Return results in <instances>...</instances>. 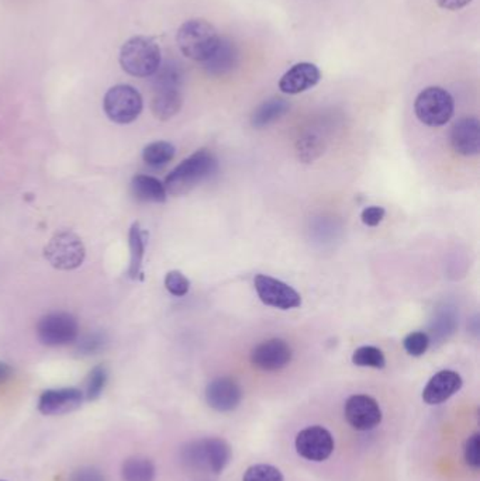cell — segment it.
<instances>
[{
	"instance_id": "obj_5",
	"label": "cell",
	"mask_w": 480,
	"mask_h": 481,
	"mask_svg": "<svg viewBox=\"0 0 480 481\" xmlns=\"http://www.w3.org/2000/svg\"><path fill=\"white\" fill-rule=\"evenodd\" d=\"M454 97L440 86H430L420 92L414 102L417 119L429 127H441L454 116Z\"/></svg>"
},
{
	"instance_id": "obj_38",
	"label": "cell",
	"mask_w": 480,
	"mask_h": 481,
	"mask_svg": "<svg viewBox=\"0 0 480 481\" xmlns=\"http://www.w3.org/2000/svg\"><path fill=\"white\" fill-rule=\"evenodd\" d=\"M0 481H4V480H0Z\"/></svg>"
},
{
	"instance_id": "obj_14",
	"label": "cell",
	"mask_w": 480,
	"mask_h": 481,
	"mask_svg": "<svg viewBox=\"0 0 480 481\" xmlns=\"http://www.w3.org/2000/svg\"><path fill=\"white\" fill-rule=\"evenodd\" d=\"M243 390L237 381L231 378H218L206 387V401L209 407L218 413H230L240 405Z\"/></svg>"
},
{
	"instance_id": "obj_26",
	"label": "cell",
	"mask_w": 480,
	"mask_h": 481,
	"mask_svg": "<svg viewBox=\"0 0 480 481\" xmlns=\"http://www.w3.org/2000/svg\"><path fill=\"white\" fill-rule=\"evenodd\" d=\"M173 156H175V147L166 141L151 142L143 151L144 162L153 168L166 165L173 161Z\"/></svg>"
},
{
	"instance_id": "obj_35",
	"label": "cell",
	"mask_w": 480,
	"mask_h": 481,
	"mask_svg": "<svg viewBox=\"0 0 480 481\" xmlns=\"http://www.w3.org/2000/svg\"><path fill=\"white\" fill-rule=\"evenodd\" d=\"M69 481H106L101 470L94 468H81L72 473Z\"/></svg>"
},
{
	"instance_id": "obj_20",
	"label": "cell",
	"mask_w": 480,
	"mask_h": 481,
	"mask_svg": "<svg viewBox=\"0 0 480 481\" xmlns=\"http://www.w3.org/2000/svg\"><path fill=\"white\" fill-rule=\"evenodd\" d=\"M148 233L141 228L140 224L134 223L129 234V245H130V268L129 278L131 281H144L143 262L146 255Z\"/></svg>"
},
{
	"instance_id": "obj_18",
	"label": "cell",
	"mask_w": 480,
	"mask_h": 481,
	"mask_svg": "<svg viewBox=\"0 0 480 481\" xmlns=\"http://www.w3.org/2000/svg\"><path fill=\"white\" fill-rule=\"evenodd\" d=\"M462 378L457 371L441 370L435 373L422 391V400L430 405H439L461 390Z\"/></svg>"
},
{
	"instance_id": "obj_1",
	"label": "cell",
	"mask_w": 480,
	"mask_h": 481,
	"mask_svg": "<svg viewBox=\"0 0 480 481\" xmlns=\"http://www.w3.org/2000/svg\"><path fill=\"white\" fill-rule=\"evenodd\" d=\"M218 171V161L215 154L209 149H199L166 176L164 186L166 193L183 196L210 179Z\"/></svg>"
},
{
	"instance_id": "obj_19",
	"label": "cell",
	"mask_w": 480,
	"mask_h": 481,
	"mask_svg": "<svg viewBox=\"0 0 480 481\" xmlns=\"http://www.w3.org/2000/svg\"><path fill=\"white\" fill-rule=\"evenodd\" d=\"M183 104L182 89H154L151 111L158 120L173 119L181 111Z\"/></svg>"
},
{
	"instance_id": "obj_37",
	"label": "cell",
	"mask_w": 480,
	"mask_h": 481,
	"mask_svg": "<svg viewBox=\"0 0 480 481\" xmlns=\"http://www.w3.org/2000/svg\"><path fill=\"white\" fill-rule=\"evenodd\" d=\"M13 375V369L7 363L0 362V385H4Z\"/></svg>"
},
{
	"instance_id": "obj_29",
	"label": "cell",
	"mask_w": 480,
	"mask_h": 481,
	"mask_svg": "<svg viewBox=\"0 0 480 481\" xmlns=\"http://www.w3.org/2000/svg\"><path fill=\"white\" fill-rule=\"evenodd\" d=\"M430 343H431V340H430L429 334L422 333V331L410 333L403 341L404 351L414 358L424 355L429 351Z\"/></svg>"
},
{
	"instance_id": "obj_36",
	"label": "cell",
	"mask_w": 480,
	"mask_h": 481,
	"mask_svg": "<svg viewBox=\"0 0 480 481\" xmlns=\"http://www.w3.org/2000/svg\"><path fill=\"white\" fill-rule=\"evenodd\" d=\"M441 9L455 10L464 9L465 6L471 4L472 0H435Z\"/></svg>"
},
{
	"instance_id": "obj_7",
	"label": "cell",
	"mask_w": 480,
	"mask_h": 481,
	"mask_svg": "<svg viewBox=\"0 0 480 481\" xmlns=\"http://www.w3.org/2000/svg\"><path fill=\"white\" fill-rule=\"evenodd\" d=\"M143 97L130 85H116L104 94L103 111L117 124H130L143 111Z\"/></svg>"
},
{
	"instance_id": "obj_32",
	"label": "cell",
	"mask_w": 480,
	"mask_h": 481,
	"mask_svg": "<svg viewBox=\"0 0 480 481\" xmlns=\"http://www.w3.org/2000/svg\"><path fill=\"white\" fill-rule=\"evenodd\" d=\"M165 288L175 298H183L189 293L191 281L183 275L182 272L171 271L165 276Z\"/></svg>"
},
{
	"instance_id": "obj_23",
	"label": "cell",
	"mask_w": 480,
	"mask_h": 481,
	"mask_svg": "<svg viewBox=\"0 0 480 481\" xmlns=\"http://www.w3.org/2000/svg\"><path fill=\"white\" fill-rule=\"evenodd\" d=\"M458 328V313L455 307L445 304L442 307L437 308L430 324V334L432 340L437 343L448 340Z\"/></svg>"
},
{
	"instance_id": "obj_15",
	"label": "cell",
	"mask_w": 480,
	"mask_h": 481,
	"mask_svg": "<svg viewBox=\"0 0 480 481\" xmlns=\"http://www.w3.org/2000/svg\"><path fill=\"white\" fill-rule=\"evenodd\" d=\"M201 64H203L206 74L210 75V76H216V78L226 76L237 68L238 64H240V49L233 40L220 37L215 52Z\"/></svg>"
},
{
	"instance_id": "obj_4",
	"label": "cell",
	"mask_w": 480,
	"mask_h": 481,
	"mask_svg": "<svg viewBox=\"0 0 480 481\" xmlns=\"http://www.w3.org/2000/svg\"><path fill=\"white\" fill-rule=\"evenodd\" d=\"M163 62L161 49L153 39L137 36L124 42L120 51L121 68L136 78H148Z\"/></svg>"
},
{
	"instance_id": "obj_2",
	"label": "cell",
	"mask_w": 480,
	"mask_h": 481,
	"mask_svg": "<svg viewBox=\"0 0 480 481\" xmlns=\"http://www.w3.org/2000/svg\"><path fill=\"white\" fill-rule=\"evenodd\" d=\"M220 36L208 20L191 19L179 27L176 42L186 58L205 62L215 52Z\"/></svg>"
},
{
	"instance_id": "obj_31",
	"label": "cell",
	"mask_w": 480,
	"mask_h": 481,
	"mask_svg": "<svg viewBox=\"0 0 480 481\" xmlns=\"http://www.w3.org/2000/svg\"><path fill=\"white\" fill-rule=\"evenodd\" d=\"M76 343V349L81 355H96L101 352L102 349L106 345V335L102 333H92L88 335L82 336L81 340Z\"/></svg>"
},
{
	"instance_id": "obj_24",
	"label": "cell",
	"mask_w": 480,
	"mask_h": 481,
	"mask_svg": "<svg viewBox=\"0 0 480 481\" xmlns=\"http://www.w3.org/2000/svg\"><path fill=\"white\" fill-rule=\"evenodd\" d=\"M153 76V89H182L185 74L178 62L166 61L164 64L161 62Z\"/></svg>"
},
{
	"instance_id": "obj_25",
	"label": "cell",
	"mask_w": 480,
	"mask_h": 481,
	"mask_svg": "<svg viewBox=\"0 0 480 481\" xmlns=\"http://www.w3.org/2000/svg\"><path fill=\"white\" fill-rule=\"evenodd\" d=\"M124 481H154L156 480V466L146 458L127 459L121 468Z\"/></svg>"
},
{
	"instance_id": "obj_8",
	"label": "cell",
	"mask_w": 480,
	"mask_h": 481,
	"mask_svg": "<svg viewBox=\"0 0 480 481\" xmlns=\"http://www.w3.org/2000/svg\"><path fill=\"white\" fill-rule=\"evenodd\" d=\"M40 343L47 346H64L76 343L79 336L78 320L72 314L49 313L37 324Z\"/></svg>"
},
{
	"instance_id": "obj_10",
	"label": "cell",
	"mask_w": 480,
	"mask_h": 481,
	"mask_svg": "<svg viewBox=\"0 0 480 481\" xmlns=\"http://www.w3.org/2000/svg\"><path fill=\"white\" fill-rule=\"evenodd\" d=\"M296 450L312 462H323L334 450V438L323 426H308L296 436Z\"/></svg>"
},
{
	"instance_id": "obj_6",
	"label": "cell",
	"mask_w": 480,
	"mask_h": 481,
	"mask_svg": "<svg viewBox=\"0 0 480 481\" xmlns=\"http://www.w3.org/2000/svg\"><path fill=\"white\" fill-rule=\"evenodd\" d=\"M44 256L52 268L58 271H74L84 263L86 256L82 239L69 229L58 231L49 239Z\"/></svg>"
},
{
	"instance_id": "obj_21",
	"label": "cell",
	"mask_w": 480,
	"mask_h": 481,
	"mask_svg": "<svg viewBox=\"0 0 480 481\" xmlns=\"http://www.w3.org/2000/svg\"><path fill=\"white\" fill-rule=\"evenodd\" d=\"M131 192L136 199L147 203H164L168 196L163 182L149 174H136L131 181Z\"/></svg>"
},
{
	"instance_id": "obj_33",
	"label": "cell",
	"mask_w": 480,
	"mask_h": 481,
	"mask_svg": "<svg viewBox=\"0 0 480 481\" xmlns=\"http://www.w3.org/2000/svg\"><path fill=\"white\" fill-rule=\"evenodd\" d=\"M465 460L467 466L477 470L480 468V435L475 432L465 443Z\"/></svg>"
},
{
	"instance_id": "obj_28",
	"label": "cell",
	"mask_w": 480,
	"mask_h": 481,
	"mask_svg": "<svg viewBox=\"0 0 480 481\" xmlns=\"http://www.w3.org/2000/svg\"><path fill=\"white\" fill-rule=\"evenodd\" d=\"M352 363L360 368L383 369L387 366V358L379 348L360 346L352 355Z\"/></svg>"
},
{
	"instance_id": "obj_13",
	"label": "cell",
	"mask_w": 480,
	"mask_h": 481,
	"mask_svg": "<svg viewBox=\"0 0 480 481\" xmlns=\"http://www.w3.org/2000/svg\"><path fill=\"white\" fill-rule=\"evenodd\" d=\"M84 393L76 387L49 388L40 396L39 411L44 415H64L78 410Z\"/></svg>"
},
{
	"instance_id": "obj_16",
	"label": "cell",
	"mask_w": 480,
	"mask_h": 481,
	"mask_svg": "<svg viewBox=\"0 0 480 481\" xmlns=\"http://www.w3.org/2000/svg\"><path fill=\"white\" fill-rule=\"evenodd\" d=\"M451 146L459 156H479L480 121L476 117H464L454 124L451 129Z\"/></svg>"
},
{
	"instance_id": "obj_34",
	"label": "cell",
	"mask_w": 480,
	"mask_h": 481,
	"mask_svg": "<svg viewBox=\"0 0 480 481\" xmlns=\"http://www.w3.org/2000/svg\"><path fill=\"white\" fill-rule=\"evenodd\" d=\"M385 209L380 206H370L367 207L362 214H360V218H362V223L368 227H377L382 223L383 218H385Z\"/></svg>"
},
{
	"instance_id": "obj_17",
	"label": "cell",
	"mask_w": 480,
	"mask_h": 481,
	"mask_svg": "<svg viewBox=\"0 0 480 481\" xmlns=\"http://www.w3.org/2000/svg\"><path fill=\"white\" fill-rule=\"evenodd\" d=\"M322 79V72L310 62L293 65L280 81V92L286 94H298L312 89Z\"/></svg>"
},
{
	"instance_id": "obj_9",
	"label": "cell",
	"mask_w": 480,
	"mask_h": 481,
	"mask_svg": "<svg viewBox=\"0 0 480 481\" xmlns=\"http://www.w3.org/2000/svg\"><path fill=\"white\" fill-rule=\"evenodd\" d=\"M253 286L258 298L265 306L280 308V310H293L302 306L300 294L285 281L271 278L266 275H257L253 279Z\"/></svg>"
},
{
	"instance_id": "obj_11",
	"label": "cell",
	"mask_w": 480,
	"mask_h": 481,
	"mask_svg": "<svg viewBox=\"0 0 480 481\" xmlns=\"http://www.w3.org/2000/svg\"><path fill=\"white\" fill-rule=\"evenodd\" d=\"M345 420L354 430L372 431L382 421V410L375 398L357 395L348 398L344 407Z\"/></svg>"
},
{
	"instance_id": "obj_12",
	"label": "cell",
	"mask_w": 480,
	"mask_h": 481,
	"mask_svg": "<svg viewBox=\"0 0 480 481\" xmlns=\"http://www.w3.org/2000/svg\"><path fill=\"white\" fill-rule=\"evenodd\" d=\"M293 351L289 343L280 338L263 341L251 352V363L263 371H276L289 365Z\"/></svg>"
},
{
	"instance_id": "obj_27",
	"label": "cell",
	"mask_w": 480,
	"mask_h": 481,
	"mask_svg": "<svg viewBox=\"0 0 480 481\" xmlns=\"http://www.w3.org/2000/svg\"><path fill=\"white\" fill-rule=\"evenodd\" d=\"M109 370L104 365L94 366L89 371L86 383H84V396L88 401L98 400L103 393L104 387L108 385Z\"/></svg>"
},
{
	"instance_id": "obj_30",
	"label": "cell",
	"mask_w": 480,
	"mask_h": 481,
	"mask_svg": "<svg viewBox=\"0 0 480 481\" xmlns=\"http://www.w3.org/2000/svg\"><path fill=\"white\" fill-rule=\"evenodd\" d=\"M243 481H285L280 468L271 465H255L248 468Z\"/></svg>"
},
{
	"instance_id": "obj_3",
	"label": "cell",
	"mask_w": 480,
	"mask_h": 481,
	"mask_svg": "<svg viewBox=\"0 0 480 481\" xmlns=\"http://www.w3.org/2000/svg\"><path fill=\"white\" fill-rule=\"evenodd\" d=\"M181 459L186 468L193 470L220 473L231 459V448L221 438L191 441L181 450Z\"/></svg>"
},
{
	"instance_id": "obj_22",
	"label": "cell",
	"mask_w": 480,
	"mask_h": 481,
	"mask_svg": "<svg viewBox=\"0 0 480 481\" xmlns=\"http://www.w3.org/2000/svg\"><path fill=\"white\" fill-rule=\"evenodd\" d=\"M290 104L282 97H272L270 101H265L255 109L251 117V124L255 129H263L271 126L278 120L282 119L289 111Z\"/></svg>"
}]
</instances>
